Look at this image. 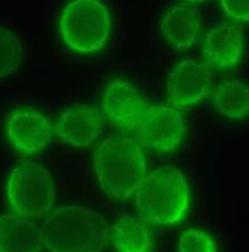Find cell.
Segmentation results:
<instances>
[{
  "instance_id": "obj_1",
  "label": "cell",
  "mask_w": 249,
  "mask_h": 252,
  "mask_svg": "<svg viewBox=\"0 0 249 252\" xmlns=\"http://www.w3.org/2000/svg\"><path fill=\"white\" fill-rule=\"evenodd\" d=\"M41 235L50 252H103L110 241V227L98 211L67 204L46 219Z\"/></svg>"
},
{
  "instance_id": "obj_2",
  "label": "cell",
  "mask_w": 249,
  "mask_h": 252,
  "mask_svg": "<svg viewBox=\"0 0 249 252\" xmlns=\"http://www.w3.org/2000/svg\"><path fill=\"white\" fill-rule=\"evenodd\" d=\"M92 168L100 189L118 201L131 196L148 175L141 145L125 136L105 139L93 152Z\"/></svg>"
},
{
  "instance_id": "obj_3",
  "label": "cell",
  "mask_w": 249,
  "mask_h": 252,
  "mask_svg": "<svg viewBox=\"0 0 249 252\" xmlns=\"http://www.w3.org/2000/svg\"><path fill=\"white\" fill-rule=\"evenodd\" d=\"M189 204V185L182 172L171 165L154 169L136 190L137 214L150 225L175 224L185 217Z\"/></svg>"
},
{
  "instance_id": "obj_4",
  "label": "cell",
  "mask_w": 249,
  "mask_h": 252,
  "mask_svg": "<svg viewBox=\"0 0 249 252\" xmlns=\"http://www.w3.org/2000/svg\"><path fill=\"white\" fill-rule=\"evenodd\" d=\"M9 206L22 217L40 219L48 214L56 200L53 176L37 162H23L9 172L6 185Z\"/></svg>"
},
{
  "instance_id": "obj_5",
  "label": "cell",
  "mask_w": 249,
  "mask_h": 252,
  "mask_svg": "<svg viewBox=\"0 0 249 252\" xmlns=\"http://www.w3.org/2000/svg\"><path fill=\"white\" fill-rule=\"evenodd\" d=\"M58 27L60 37L71 49L97 52L111 33V14L99 0H73L64 7Z\"/></svg>"
},
{
  "instance_id": "obj_6",
  "label": "cell",
  "mask_w": 249,
  "mask_h": 252,
  "mask_svg": "<svg viewBox=\"0 0 249 252\" xmlns=\"http://www.w3.org/2000/svg\"><path fill=\"white\" fill-rule=\"evenodd\" d=\"M214 82L212 65L197 59L185 60L169 73L166 98L175 109L191 106L208 96Z\"/></svg>"
},
{
  "instance_id": "obj_7",
  "label": "cell",
  "mask_w": 249,
  "mask_h": 252,
  "mask_svg": "<svg viewBox=\"0 0 249 252\" xmlns=\"http://www.w3.org/2000/svg\"><path fill=\"white\" fill-rule=\"evenodd\" d=\"M136 132L139 143L148 150L171 152L185 137V118L180 110L169 105L149 106Z\"/></svg>"
},
{
  "instance_id": "obj_8",
  "label": "cell",
  "mask_w": 249,
  "mask_h": 252,
  "mask_svg": "<svg viewBox=\"0 0 249 252\" xmlns=\"http://www.w3.org/2000/svg\"><path fill=\"white\" fill-rule=\"evenodd\" d=\"M102 105L111 124L125 132L138 129L149 107L141 94L123 79H115L107 86Z\"/></svg>"
},
{
  "instance_id": "obj_9",
  "label": "cell",
  "mask_w": 249,
  "mask_h": 252,
  "mask_svg": "<svg viewBox=\"0 0 249 252\" xmlns=\"http://www.w3.org/2000/svg\"><path fill=\"white\" fill-rule=\"evenodd\" d=\"M3 134L16 151L38 153L48 147L52 127L45 115L31 109L12 110L2 122Z\"/></svg>"
},
{
  "instance_id": "obj_10",
  "label": "cell",
  "mask_w": 249,
  "mask_h": 252,
  "mask_svg": "<svg viewBox=\"0 0 249 252\" xmlns=\"http://www.w3.org/2000/svg\"><path fill=\"white\" fill-rule=\"evenodd\" d=\"M103 129V115L84 104L72 105L63 111L57 126V131L63 142L78 149L91 146Z\"/></svg>"
},
{
  "instance_id": "obj_11",
  "label": "cell",
  "mask_w": 249,
  "mask_h": 252,
  "mask_svg": "<svg viewBox=\"0 0 249 252\" xmlns=\"http://www.w3.org/2000/svg\"><path fill=\"white\" fill-rule=\"evenodd\" d=\"M244 49V31L239 25L224 23L205 37L203 53L211 65L225 69L234 65Z\"/></svg>"
},
{
  "instance_id": "obj_12",
  "label": "cell",
  "mask_w": 249,
  "mask_h": 252,
  "mask_svg": "<svg viewBox=\"0 0 249 252\" xmlns=\"http://www.w3.org/2000/svg\"><path fill=\"white\" fill-rule=\"evenodd\" d=\"M41 227L20 215H0V252H40Z\"/></svg>"
},
{
  "instance_id": "obj_13",
  "label": "cell",
  "mask_w": 249,
  "mask_h": 252,
  "mask_svg": "<svg viewBox=\"0 0 249 252\" xmlns=\"http://www.w3.org/2000/svg\"><path fill=\"white\" fill-rule=\"evenodd\" d=\"M161 31L176 48H189L196 42L200 30L197 14L182 6L172 7L161 21Z\"/></svg>"
},
{
  "instance_id": "obj_14",
  "label": "cell",
  "mask_w": 249,
  "mask_h": 252,
  "mask_svg": "<svg viewBox=\"0 0 249 252\" xmlns=\"http://www.w3.org/2000/svg\"><path fill=\"white\" fill-rule=\"evenodd\" d=\"M114 252H153L154 243L145 226L132 217H123L110 228Z\"/></svg>"
},
{
  "instance_id": "obj_15",
  "label": "cell",
  "mask_w": 249,
  "mask_h": 252,
  "mask_svg": "<svg viewBox=\"0 0 249 252\" xmlns=\"http://www.w3.org/2000/svg\"><path fill=\"white\" fill-rule=\"evenodd\" d=\"M214 106L222 117L239 120L249 114V87L240 80H225L214 94Z\"/></svg>"
},
{
  "instance_id": "obj_16",
  "label": "cell",
  "mask_w": 249,
  "mask_h": 252,
  "mask_svg": "<svg viewBox=\"0 0 249 252\" xmlns=\"http://www.w3.org/2000/svg\"><path fill=\"white\" fill-rule=\"evenodd\" d=\"M23 59V48L17 35L0 25V78L12 75Z\"/></svg>"
},
{
  "instance_id": "obj_17",
  "label": "cell",
  "mask_w": 249,
  "mask_h": 252,
  "mask_svg": "<svg viewBox=\"0 0 249 252\" xmlns=\"http://www.w3.org/2000/svg\"><path fill=\"white\" fill-rule=\"evenodd\" d=\"M179 252H219L212 236L200 228H190L180 236Z\"/></svg>"
},
{
  "instance_id": "obj_18",
  "label": "cell",
  "mask_w": 249,
  "mask_h": 252,
  "mask_svg": "<svg viewBox=\"0 0 249 252\" xmlns=\"http://www.w3.org/2000/svg\"><path fill=\"white\" fill-rule=\"evenodd\" d=\"M221 7L231 19L249 22V0H221Z\"/></svg>"
},
{
  "instance_id": "obj_19",
  "label": "cell",
  "mask_w": 249,
  "mask_h": 252,
  "mask_svg": "<svg viewBox=\"0 0 249 252\" xmlns=\"http://www.w3.org/2000/svg\"><path fill=\"white\" fill-rule=\"evenodd\" d=\"M191 1H194V2H201V1H206V0H191Z\"/></svg>"
}]
</instances>
